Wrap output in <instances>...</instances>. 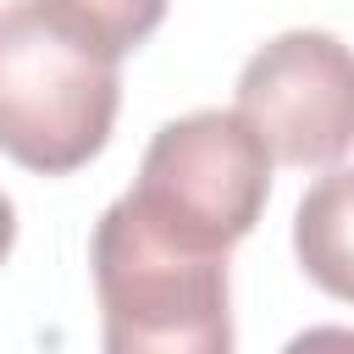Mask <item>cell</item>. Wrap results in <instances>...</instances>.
<instances>
[{"label":"cell","instance_id":"6da1fadb","mask_svg":"<svg viewBox=\"0 0 354 354\" xmlns=\"http://www.w3.org/2000/svg\"><path fill=\"white\" fill-rule=\"evenodd\" d=\"M116 105V55L88 44L44 0L0 6V155L39 177H66L105 149Z\"/></svg>","mask_w":354,"mask_h":354},{"label":"cell","instance_id":"7a4b0ae2","mask_svg":"<svg viewBox=\"0 0 354 354\" xmlns=\"http://www.w3.org/2000/svg\"><path fill=\"white\" fill-rule=\"evenodd\" d=\"M111 354H227V254L188 249L149 227L122 194L88 243Z\"/></svg>","mask_w":354,"mask_h":354},{"label":"cell","instance_id":"3957f363","mask_svg":"<svg viewBox=\"0 0 354 354\" xmlns=\"http://www.w3.org/2000/svg\"><path fill=\"white\" fill-rule=\"evenodd\" d=\"M138 216L188 249L227 254L271 199V149L243 111H194L166 122L127 188Z\"/></svg>","mask_w":354,"mask_h":354},{"label":"cell","instance_id":"277c9868","mask_svg":"<svg viewBox=\"0 0 354 354\" xmlns=\"http://www.w3.org/2000/svg\"><path fill=\"white\" fill-rule=\"evenodd\" d=\"M238 111L271 160L337 166L354 149V50L321 28H288L238 72Z\"/></svg>","mask_w":354,"mask_h":354},{"label":"cell","instance_id":"5b68a950","mask_svg":"<svg viewBox=\"0 0 354 354\" xmlns=\"http://www.w3.org/2000/svg\"><path fill=\"white\" fill-rule=\"evenodd\" d=\"M293 254L304 277L354 304V166L326 171L293 210Z\"/></svg>","mask_w":354,"mask_h":354},{"label":"cell","instance_id":"8992f818","mask_svg":"<svg viewBox=\"0 0 354 354\" xmlns=\"http://www.w3.org/2000/svg\"><path fill=\"white\" fill-rule=\"evenodd\" d=\"M61 22H72L88 44H100L105 55H127L138 50L160 22H166V0H44Z\"/></svg>","mask_w":354,"mask_h":354},{"label":"cell","instance_id":"52a82bcc","mask_svg":"<svg viewBox=\"0 0 354 354\" xmlns=\"http://www.w3.org/2000/svg\"><path fill=\"white\" fill-rule=\"evenodd\" d=\"M11 243H17V210H11V199L0 194V266H6V254H11Z\"/></svg>","mask_w":354,"mask_h":354}]
</instances>
